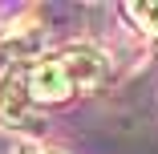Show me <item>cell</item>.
<instances>
[{"label": "cell", "mask_w": 158, "mask_h": 154, "mask_svg": "<svg viewBox=\"0 0 158 154\" xmlns=\"http://www.w3.org/2000/svg\"><path fill=\"white\" fill-rule=\"evenodd\" d=\"M16 154H57V150H49V146H37V142H24V146H16Z\"/></svg>", "instance_id": "cell-4"}, {"label": "cell", "mask_w": 158, "mask_h": 154, "mask_svg": "<svg viewBox=\"0 0 158 154\" xmlns=\"http://www.w3.org/2000/svg\"><path fill=\"white\" fill-rule=\"evenodd\" d=\"M0 126L20 134H41L45 118L37 114L33 98L24 89V65H8L0 73Z\"/></svg>", "instance_id": "cell-2"}, {"label": "cell", "mask_w": 158, "mask_h": 154, "mask_svg": "<svg viewBox=\"0 0 158 154\" xmlns=\"http://www.w3.org/2000/svg\"><path fill=\"white\" fill-rule=\"evenodd\" d=\"M110 73V57L93 45H65L61 53L37 57L24 65V89L33 106H57L77 94L98 89Z\"/></svg>", "instance_id": "cell-1"}, {"label": "cell", "mask_w": 158, "mask_h": 154, "mask_svg": "<svg viewBox=\"0 0 158 154\" xmlns=\"http://www.w3.org/2000/svg\"><path fill=\"white\" fill-rule=\"evenodd\" d=\"M126 20H134L138 33H150L158 37V0H130V4H122Z\"/></svg>", "instance_id": "cell-3"}]
</instances>
